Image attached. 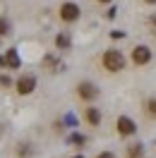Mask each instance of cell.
Listing matches in <instances>:
<instances>
[{
	"label": "cell",
	"mask_w": 156,
	"mask_h": 158,
	"mask_svg": "<svg viewBox=\"0 0 156 158\" xmlns=\"http://www.w3.org/2000/svg\"><path fill=\"white\" fill-rule=\"evenodd\" d=\"M101 65H103V69H108L110 74H115V72H123V69H125L127 58L118 48H108L106 53L101 55Z\"/></svg>",
	"instance_id": "obj_1"
},
{
	"label": "cell",
	"mask_w": 156,
	"mask_h": 158,
	"mask_svg": "<svg viewBox=\"0 0 156 158\" xmlns=\"http://www.w3.org/2000/svg\"><path fill=\"white\" fill-rule=\"evenodd\" d=\"M15 91H17L20 96H31V94L36 91V74L22 72L20 77L15 79Z\"/></svg>",
	"instance_id": "obj_2"
},
{
	"label": "cell",
	"mask_w": 156,
	"mask_h": 158,
	"mask_svg": "<svg viewBox=\"0 0 156 158\" xmlns=\"http://www.w3.org/2000/svg\"><path fill=\"white\" fill-rule=\"evenodd\" d=\"M58 15H60V19L65 22V24H72V22H77L79 17H82V7H79L77 2L67 0V2H63V5H60Z\"/></svg>",
	"instance_id": "obj_3"
},
{
	"label": "cell",
	"mask_w": 156,
	"mask_h": 158,
	"mask_svg": "<svg viewBox=\"0 0 156 158\" xmlns=\"http://www.w3.org/2000/svg\"><path fill=\"white\" fill-rule=\"evenodd\" d=\"M77 96L84 101V103H91V101H96L98 96H101V91H98V86L94 81H79L77 84Z\"/></svg>",
	"instance_id": "obj_4"
},
{
	"label": "cell",
	"mask_w": 156,
	"mask_h": 158,
	"mask_svg": "<svg viewBox=\"0 0 156 158\" xmlns=\"http://www.w3.org/2000/svg\"><path fill=\"white\" fill-rule=\"evenodd\" d=\"M115 129H118V134L123 139H127V137H135L137 134V122L130 115H120V118L115 120Z\"/></svg>",
	"instance_id": "obj_5"
},
{
	"label": "cell",
	"mask_w": 156,
	"mask_h": 158,
	"mask_svg": "<svg viewBox=\"0 0 156 158\" xmlns=\"http://www.w3.org/2000/svg\"><path fill=\"white\" fill-rule=\"evenodd\" d=\"M151 58H154V50L149 48V46H144V43H139V46H135V48H132V62H135L137 67L149 65V62H151Z\"/></svg>",
	"instance_id": "obj_6"
},
{
	"label": "cell",
	"mask_w": 156,
	"mask_h": 158,
	"mask_svg": "<svg viewBox=\"0 0 156 158\" xmlns=\"http://www.w3.org/2000/svg\"><path fill=\"white\" fill-rule=\"evenodd\" d=\"M2 58H5V67L7 69H20L22 67V58H20V53H17V48H7L2 53Z\"/></svg>",
	"instance_id": "obj_7"
},
{
	"label": "cell",
	"mask_w": 156,
	"mask_h": 158,
	"mask_svg": "<svg viewBox=\"0 0 156 158\" xmlns=\"http://www.w3.org/2000/svg\"><path fill=\"white\" fill-rule=\"evenodd\" d=\"M84 122H87L89 127H98V125H101V110H98L96 106L84 108Z\"/></svg>",
	"instance_id": "obj_8"
},
{
	"label": "cell",
	"mask_w": 156,
	"mask_h": 158,
	"mask_svg": "<svg viewBox=\"0 0 156 158\" xmlns=\"http://www.w3.org/2000/svg\"><path fill=\"white\" fill-rule=\"evenodd\" d=\"M144 153H146V148H144L142 141H132L125 148V158H144Z\"/></svg>",
	"instance_id": "obj_9"
},
{
	"label": "cell",
	"mask_w": 156,
	"mask_h": 158,
	"mask_svg": "<svg viewBox=\"0 0 156 158\" xmlns=\"http://www.w3.org/2000/svg\"><path fill=\"white\" fill-rule=\"evenodd\" d=\"M67 144L79 151V148H84V144H87V137L79 134V132H70V134H67Z\"/></svg>",
	"instance_id": "obj_10"
},
{
	"label": "cell",
	"mask_w": 156,
	"mask_h": 158,
	"mask_svg": "<svg viewBox=\"0 0 156 158\" xmlns=\"http://www.w3.org/2000/svg\"><path fill=\"white\" fill-rule=\"evenodd\" d=\"M72 46V36H70L67 31H60L58 36H55V48L58 50H70Z\"/></svg>",
	"instance_id": "obj_11"
},
{
	"label": "cell",
	"mask_w": 156,
	"mask_h": 158,
	"mask_svg": "<svg viewBox=\"0 0 156 158\" xmlns=\"http://www.w3.org/2000/svg\"><path fill=\"white\" fill-rule=\"evenodd\" d=\"M144 115L149 120H156V96H151V98L144 101Z\"/></svg>",
	"instance_id": "obj_12"
},
{
	"label": "cell",
	"mask_w": 156,
	"mask_h": 158,
	"mask_svg": "<svg viewBox=\"0 0 156 158\" xmlns=\"http://www.w3.org/2000/svg\"><path fill=\"white\" fill-rule=\"evenodd\" d=\"M12 34V24L7 17H0V39H5V36H10Z\"/></svg>",
	"instance_id": "obj_13"
},
{
	"label": "cell",
	"mask_w": 156,
	"mask_h": 158,
	"mask_svg": "<svg viewBox=\"0 0 156 158\" xmlns=\"http://www.w3.org/2000/svg\"><path fill=\"white\" fill-rule=\"evenodd\" d=\"M12 86H15V79L10 77V74H7V72H2V74H0V89H12Z\"/></svg>",
	"instance_id": "obj_14"
},
{
	"label": "cell",
	"mask_w": 156,
	"mask_h": 158,
	"mask_svg": "<svg viewBox=\"0 0 156 158\" xmlns=\"http://www.w3.org/2000/svg\"><path fill=\"white\" fill-rule=\"evenodd\" d=\"M63 125H67V127H77V118H75L72 113H67V115L63 118Z\"/></svg>",
	"instance_id": "obj_15"
},
{
	"label": "cell",
	"mask_w": 156,
	"mask_h": 158,
	"mask_svg": "<svg viewBox=\"0 0 156 158\" xmlns=\"http://www.w3.org/2000/svg\"><path fill=\"white\" fill-rule=\"evenodd\" d=\"M17 153H20V156H31V146H29V144H20Z\"/></svg>",
	"instance_id": "obj_16"
},
{
	"label": "cell",
	"mask_w": 156,
	"mask_h": 158,
	"mask_svg": "<svg viewBox=\"0 0 156 158\" xmlns=\"http://www.w3.org/2000/svg\"><path fill=\"white\" fill-rule=\"evenodd\" d=\"M96 158H118V156L113 153V151H98V153H96Z\"/></svg>",
	"instance_id": "obj_17"
},
{
	"label": "cell",
	"mask_w": 156,
	"mask_h": 158,
	"mask_svg": "<svg viewBox=\"0 0 156 158\" xmlns=\"http://www.w3.org/2000/svg\"><path fill=\"white\" fill-rule=\"evenodd\" d=\"M110 39H125V31H120V29L110 31Z\"/></svg>",
	"instance_id": "obj_18"
},
{
	"label": "cell",
	"mask_w": 156,
	"mask_h": 158,
	"mask_svg": "<svg viewBox=\"0 0 156 158\" xmlns=\"http://www.w3.org/2000/svg\"><path fill=\"white\" fill-rule=\"evenodd\" d=\"M115 15H118V10H115V7H110V10L106 12V19H115Z\"/></svg>",
	"instance_id": "obj_19"
},
{
	"label": "cell",
	"mask_w": 156,
	"mask_h": 158,
	"mask_svg": "<svg viewBox=\"0 0 156 158\" xmlns=\"http://www.w3.org/2000/svg\"><path fill=\"white\" fill-rule=\"evenodd\" d=\"M149 24H151V27H154V31H156V15H151V17H149Z\"/></svg>",
	"instance_id": "obj_20"
},
{
	"label": "cell",
	"mask_w": 156,
	"mask_h": 158,
	"mask_svg": "<svg viewBox=\"0 0 156 158\" xmlns=\"http://www.w3.org/2000/svg\"><path fill=\"white\" fill-rule=\"evenodd\" d=\"M0 69H7V67H5V58H2V55H0Z\"/></svg>",
	"instance_id": "obj_21"
},
{
	"label": "cell",
	"mask_w": 156,
	"mask_h": 158,
	"mask_svg": "<svg viewBox=\"0 0 156 158\" xmlns=\"http://www.w3.org/2000/svg\"><path fill=\"white\" fill-rule=\"evenodd\" d=\"M70 158H87L84 153H75V156H70Z\"/></svg>",
	"instance_id": "obj_22"
},
{
	"label": "cell",
	"mask_w": 156,
	"mask_h": 158,
	"mask_svg": "<svg viewBox=\"0 0 156 158\" xmlns=\"http://www.w3.org/2000/svg\"><path fill=\"white\" fill-rule=\"evenodd\" d=\"M96 2H101V5H108V2H113V0H96Z\"/></svg>",
	"instance_id": "obj_23"
},
{
	"label": "cell",
	"mask_w": 156,
	"mask_h": 158,
	"mask_svg": "<svg viewBox=\"0 0 156 158\" xmlns=\"http://www.w3.org/2000/svg\"><path fill=\"white\" fill-rule=\"evenodd\" d=\"M146 5H156V0H144Z\"/></svg>",
	"instance_id": "obj_24"
},
{
	"label": "cell",
	"mask_w": 156,
	"mask_h": 158,
	"mask_svg": "<svg viewBox=\"0 0 156 158\" xmlns=\"http://www.w3.org/2000/svg\"><path fill=\"white\" fill-rule=\"evenodd\" d=\"M0 46H2V39H0Z\"/></svg>",
	"instance_id": "obj_25"
}]
</instances>
